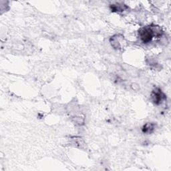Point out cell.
I'll return each instance as SVG.
<instances>
[{"instance_id": "6da1fadb", "label": "cell", "mask_w": 171, "mask_h": 171, "mask_svg": "<svg viewBox=\"0 0 171 171\" xmlns=\"http://www.w3.org/2000/svg\"><path fill=\"white\" fill-rule=\"evenodd\" d=\"M163 34V31L158 26H147L141 28L138 31L139 37L143 43L150 42L154 37H160Z\"/></svg>"}, {"instance_id": "7a4b0ae2", "label": "cell", "mask_w": 171, "mask_h": 171, "mask_svg": "<svg viewBox=\"0 0 171 171\" xmlns=\"http://www.w3.org/2000/svg\"><path fill=\"white\" fill-rule=\"evenodd\" d=\"M166 98V96L160 88H156L152 93V99L154 103L156 105L160 104L163 100Z\"/></svg>"}, {"instance_id": "3957f363", "label": "cell", "mask_w": 171, "mask_h": 171, "mask_svg": "<svg viewBox=\"0 0 171 171\" xmlns=\"http://www.w3.org/2000/svg\"><path fill=\"white\" fill-rule=\"evenodd\" d=\"M155 124L154 123H146L143 127V132L145 134H150L155 130Z\"/></svg>"}, {"instance_id": "277c9868", "label": "cell", "mask_w": 171, "mask_h": 171, "mask_svg": "<svg viewBox=\"0 0 171 171\" xmlns=\"http://www.w3.org/2000/svg\"><path fill=\"white\" fill-rule=\"evenodd\" d=\"M127 7L124 5H112L111 6V9L112 11H122L125 10Z\"/></svg>"}, {"instance_id": "5b68a950", "label": "cell", "mask_w": 171, "mask_h": 171, "mask_svg": "<svg viewBox=\"0 0 171 171\" xmlns=\"http://www.w3.org/2000/svg\"><path fill=\"white\" fill-rule=\"evenodd\" d=\"M111 42L112 46L116 49H119L120 48V43L119 40H118V37H115V36L112 37L111 39Z\"/></svg>"}]
</instances>
